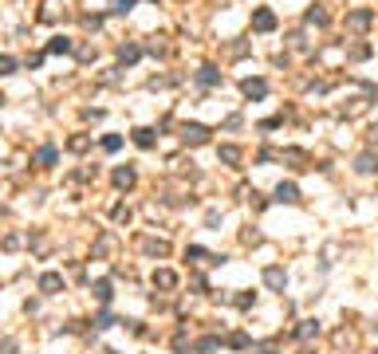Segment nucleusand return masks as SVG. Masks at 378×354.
Segmentation results:
<instances>
[{"instance_id":"1","label":"nucleus","mask_w":378,"mask_h":354,"mask_svg":"<svg viewBox=\"0 0 378 354\" xmlns=\"http://www.w3.org/2000/svg\"><path fill=\"white\" fill-rule=\"evenodd\" d=\"M182 142H189V146H201V142H209V130H205L201 122H185V126H182Z\"/></svg>"},{"instance_id":"2","label":"nucleus","mask_w":378,"mask_h":354,"mask_svg":"<svg viewBox=\"0 0 378 354\" xmlns=\"http://www.w3.org/2000/svg\"><path fill=\"white\" fill-rule=\"evenodd\" d=\"M370 20H374L370 8H355V12H347V28L351 32H363V28H370Z\"/></svg>"},{"instance_id":"3","label":"nucleus","mask_w":378,"mask_h":354,"mask_svg":"<svg viewBox=\"0 0 378 354\" xmlns=\"http://www.w3.org/2000/svg\"><path fill=\"white\" fill-rule=\"evenodd\" d=\"M276 28V12L272 8H256L252 12V32H272Z\"/></svg>"},{"instance_id":"4","label":"nucleus","mask_w":378,"mask_h":354,"mask_svg":"<svg viewBox=\"0 0 378 354\" xmlns=\"http://www.w3.org/2000/svg\"><path fill=\"white\" fill-rule=\"evenodd\" d=\"M264 283H268V287H272V291H284V287H287V272H284V268H264Z\"/></svg>"},{"instance_id":"5","label":"nucleus","mask_w":378,"mask_h":354,"mask_svg":"<svg viewBox=\"0 0 378 354\" xmlns=\"http://www.w3.org/2000/svg\"><path fill=\"white\" fill-rule=\"evenodd\" d=\"M241 95L244 99H264V95H268V83H264V79H244Z\"/></svg>"},{"instance_id":"6","label":"nucleus","mask_w":378,"mask_h":354,"mask_svg":"<svg viewBox=\"0 0 378 354\" xmlns=\"http://www.w3.org/2000/svg\"><path fill=\"white\" fill-rule=\"evenodd\" d=\"M276 201H284V205H296V201H300V189H296V181H280V185H276Z\"/></svg>"},{"instance_id":"7","label":"nucleus","mask_w":378,"mask_h":354,"mask_svg":"<svg viewBox=\"0 0 378 354\" xmlns=\"http://www.w3.org/2000/svg\"><path fill=\"white\" fill-rule=\"evenodd\" d=\"M60 287H63V276H60V272H44V276H40V291H44V295H55Z\"/></svg>"},{"instance_id":"8","label":"nucleus","mask_w":378,"mask_h":354,"mask_svg":"<svg viewBox=\"0 0 378 354\" xmlns=\"http://www.w3.org/2000/svg\"><path fill=\"white\" fill-rule=\"evenodd\" d=\"M138 177H134V165H119L114 169V189H130Z\"/></svg>"},{"instance_id":"9","label":"nucleus","mask_w":378,"mask_h":354,"mask_svg":"<svg viewBox=\"0 0 378 354\" xmlns=\"http://www.w3.org/2000/svg\"><path fill=\"white\" fill-rule=\"evenodd\" d=\"M154 287H162V291H173V287H178V276H173L169 268H158V272H154Z\"/></svg>"},{"instance_id":"10","label":"nucleus","mask_w":378,"mask_h":354,"mask_svg":"<svg viewBox=\"0 0 378 354\" xmlns=\"http://www.w3.org/2000/svg\"><path fill=\"white\" fill-rule=\"evenodd\" d=\"M197 83H201V87H217V83H221V71H217V67H209V63H205V67L197 71Z\"/></svg>"},{"instance_id":"11","label":"nucleus","mask_w":378,"mask_h":354,"mask_svg":"<svg viewBox=\"0 0 378 354\" xmlns=\"http://www.w3.org/2000/svg\"><path fill=\"white\" fill-rule=\"evenodd\" d=\"M355 169H359V173H374V169H378V154H370V150H366V154H359Z\"/></svg>"},{"instance_id":"12","label":"nucleus","mask_w":378,"mask_h":354,"mask_svg":"<svg viewBox=\"0 0 378 354\" xmlns=\"http://www.w3.org/2000/svg\"><path fill=\"white\" fill-rule=\"evenodd\" d=\"M138 59H142V47L138 44H122L119 47V63H138Z\"/></svg>"},{"instance_id":"13","label":"nucleus","mask_w":378,"mask_h":354,"mask_svg":"<svg viewBox=\"0 0 378 354\" xmlns=\"http://www.w3.org/2000/svg\"><path fill=\"white\" fill-rule=\"evenodd\" d=\"M185 260H189V264H201V260H213V264H217L221 256H209L205 248H197V244H193V248H185Z\"/></svg>"},{"instance_id":"14","label":"nucleus","mask_w":378,"mask_h":354,"mask_svg":"<svg viewBox=\"0 0 378 354\" xmlns=\"http://www.w3.org/2000/svg\"><path fill=\"white\" fill-rule=\"evenodd\" d=\"M296 335H300V339H315L319 335V319H303V323L296 327Z\"/></svg>"},{"instance_id":"15","label":"nucleus","mask_w":378,"mask_h":354,"mask_svg":"<svg viewBox=\"0 0 378 354\" xmlns=\"http://www.w3.org/2000/svg\"><path fill=\"white\" fill-rule=\"evenodd\" d=\"M134 146H142V150L154 146V130H150V126H138V130H134Z\"/></svg>"},{"instance_id":"16","label":"nucleus","mask_w":378,"mask_h":354,"mask_svg":"<svg viewBox=\"0 0 378 354\" xmlns=\"http://www.w3.org/2000/svg\"><path fill=\"white\" fill-rule=\"evenodd\" d=\"M217 158H221L225 165H237V162H241V150H237V146H221V150H217Z\"/></svg>"},{"instance_id":"17","label":"nucleus","mask_w":378,"mask_h":354,"mask_svg":"<svg viewBox=\"0 0 378 354\" xmlns=\"http://www.w3.org/2000/svg\"><path fill=\"white\" fill-rule=\"evenodd\" d=\"M142 252H150V256H166L169 244H166V240H142Z\"/></svg>"},{"instance_id":"18","label":"nucleus","mask_w":378,"mask_h":354,"mask_svg":"<svg viewBox=\"0 0 378 354\" xmlns=\"http://www.w3.org/2000/svg\"><path fill=\"white\" fill-rule=\"evenodd\" d=\"M47 51H51V55H63V51H71V40H67V36H55V40L47 44Z\"/></svg>"},{"instance_id":"19","label":"nucleus","mask_w":378,"mask_h":354,"mask_svg":"<svg viewBox=\"0 0 378 354\" xmlns=\"http://www.w3.org/2000/svg\"><path fill=\"white\" fill-rule=\"evenodd\" d=\"M55 158H60L55 146H40V154H36V162H40V165H55Z\"/></svg>"},{"instance_id":"20","label":"nucleus","mask_w":378,"mask_h":354,"mask_svg":"<svg viewBox=\"0 0 378 354\" xmlns=\"http://www.w3.org/2000/svg\"><path fill=\"white\" fill-rule=\"evenodd\" d=\"M110 295H114V291H110V280L95 283V299H99V303H110Z\"/></svg>"},{"instance_id":"21","label":"nucleus","mask_w":378,"mask_h":354,"mask_svg":"<svg viewBox=\"0 0 378 354\" xmlns=\"http://www.w3.org/2000/svg\"><path fill=\"white\" fill-rule=\"evenodd\" d=\"M307 24H319V28H323V24H327V12H323V8H307Z\"/></svg>"},{"instance_id":"22","label":"nucleus","mask_w":378,"mask_h":354,"mask_svg":"<svg viewBox=\"0 0 378 354\" xmlns=\"http://www.w3.org/2000/svg\"><path fill=\"white\" fill-rule=\"evenodd\" d=\"M87 146H91V138H87V134H75V138L67 142V150H75V154H83Z\"/></svg>"},{"instance_id":"23","label":"nucleus","mask_w":378,"mask_h":354,"mask_svg":"<svg viewBox=\"0 0 378 354\" xmlns=\"http://www.w3.org/2000/svg\"><path fill=\"white\" fill-rule=\"evenodd\" d=\"M103 150H106V154L122 150V138H119V134H106V138H103Z\"/></svg>"},{"instance_id":"24","label":"nucleus","mask_w":378,"mask_h":354,"mask_svg":"<svg viewBox=\"0 0 378 354\" xmlns=\"http://www.w3.org/2000/svg\"><path fill=\"white\" fill-rule=\"evenodd\" d=\"M217 346H221V339H213V335H209V339H201V342H197V350H201V354H213Z\"/></svg>"},{"instance_id":"25","label":"nucleus","mask_w":378,"mask_h":354,"mask_svg":"<svg viewBox=\"0 0 378 354\" xmlns=\"http://www.w3.org/2000/svg\"><path fill=\"white\" fill-rule=\"evenodd\" d=\"M134 4H138V0H110V12H130V8H134Z\"/></svg>"},{"instance_id":"26","label":"nucleus","mask_w":378,"mask_h":354,"mask_svg":"<svg viewBox=\"0 0 378 354\" xmlns=\"http://www.w3.org/2000/svg\"><path fill=\"white\" fill-rule=\"evenodd\" d=\"M16 71V59L12 55H0V75H12Z\"/></svg>"},{"instance_id":"27","label":"nucleus","mask_w":378,"mask_h":354,"mask_svg":"<svg viewBox=\"0 0 378 354\" xmlns=\"http://www.w3.org/2000/svg\"><path fill=\"white\" fill-rule=\"evenodd\" d=\"M228 346H232V350H244V346H248V335H232V339H228Z\"/></svg>"},{"instance_id":"28","label":"nucleus","mask_w":378,"mask_h":354,"mask_svg":"<svg viewBox=\"0 0 378 354\" xmlns=\"http://www.w3.org/2000/svg\"><path fill=\"white\" fill-rule=\"evenodd\" d=\"M370 55V44H359V47H351V59H366Z\"/></svg>"},{"instance_id":"29","label":"nucleus","mask_w":378,"mask_h":354,"mask_svg":"<svg viewBox=\"0 0 378 354\" xmlns=\"http://www.w3.org/2000/svg\"><path fill=\"white\" fill-rule=\"evenodd\" d=\"M95 327H99V331H106V327H114V319H110V315H106V311H103V315L95 319Z\"/></svg>"},{"instance_id":"30","label":"nucleus","mask_w":378,"mask_h":354,"mask_svg":"<svg viewBox=\"0 0 378 354\" xmlns=\"http://www.w3.org/2000/svg\"><path fill=\"white\" fill-rule=\"evenodd\" d=\"M75 55H79V59H91V55H95V47H91V44H79V47H75Z\"/></svg>"},{"instance_id":"31","label":"nucleus","mask_w":378,"mask_h":354,"mask_svg":"<svg viewBox=\"0 0 378 354\" xmlns=\"http://www.w3.org/2000/svg\"><path fill=\"white\" fill-rule=\"evenodd\" d=\"M12 350H16V342H12V339H4V342H0V354H12Z\"/></svg>"},{"instance_id":"32","label":"nucleus","mask_w":378,"mask_h":354,"mask_svg":"<svg viewBox=\"0 0 378 354\" xmlns=\"http://www.w3.org/2000/svg\"><path fill=\"white\" fill-rule=\"evenodd\" d=\"M103 354H119V350H103Z\"/></svg>"}]
</instances>
